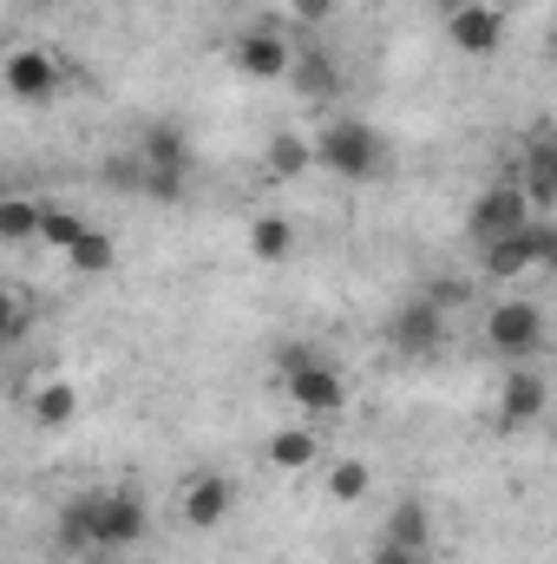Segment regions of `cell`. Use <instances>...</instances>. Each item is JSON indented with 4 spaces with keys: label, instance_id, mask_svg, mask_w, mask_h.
<instances>
[{
    "label": "cell",
    "instance_id": "24",
    "mask_svg": "<svg viewBox=\"0 0 557 564\" xmlns=\"http://www.w3.org/2000/svg\"><path fill=\"white\" fill-rule=\"evenodd\" d=\"M40 237H46L53 250H73V243L86 237V224H79L73 210H40Z\"/></svg>",
    "mask_w": 557,
    "mask_h": 564
},
{
    "label": "cell",
    "instance_id": "8",
    "mask_svg": "<svg viewBox=\"0 0 557 564\" xmlns=\"http://www.w3.org/2000/svg\"><path fill=\"white\" fill-rule=\"evenodd\" d=\"M288 401L295 408H308V414H335V408H348V388H341V375L335 368H321L315 355H288Z\"/></svg>",
    "mask_w": 557,
    "mask_h": 564
},
{
    "label": "cell",
    "instance_id": "1",
    "mask_svg": "<svg viewBox=\"0 0 557 564\" xmlns=\"http://www.w3.org/2000/svg\"><path fill=\"white\" fill-rule=\"evenodd\" d=\"M315 164H328L335 177H374L381 171V132L368 126V119H335V126H321V139H315Z\"/></svg>",
    "mask_w": 557,
    "mask_h": 564
},
{
    "label": "cell",
    "instance_id": "30",
    "mask_svg": "<svg viewBox=\"0 0 557 564\" xmlns=\"http://www.w3.org/2000/svg\"><path fill=\"white\" fill-rule=\"evenodd\" d=\"M0 197H7V191H0Z\"/></svg>",
    "mask_w": 557,
    "mask_h": 564
},
{
    "label": "cell",
    "instance_id": "15",
    "mask_svg": "<svg viewBox=\"0 0 557 564\" xmlns=\"http://www.w3.org/2000/svg\"><path fill=\"white\" fill-rule=\"evenodd\" d=\"M308 171H315V144H308V139H295V132L270 139V177L295 184V177H308Z\"/></svg>",
    "mask_w": 557,
    "mask_h": 564
},
{
    "label": "cell",
    "instance_id": "29",
    "mask_svg": "<svg viewBox=\"0 0 557 564\" xmlns=\"http://www.w3.org/2000/svg\"><path fill=\"white\" fill-rule=\"evenodd\" d=\"M492 7H499V0H492Z\"/></svg>",
    "mask_w": 557,
    "mask_h": 564
},
{
    "label": "cell",
    "instance_id": "7",
    "mask_svg": "<svg viewBox=\"0 0 557 564\" xmlns=\"http://www.w3.org/2000/svg\"><path fill=\"white\" fill-rule=\"evenodd\" d=\"M532 224V204H525V191L505 177V184H492L479 204H472V237L479 243H499V237H518Z\"/></svg>",
    "mask_w": 557,
    "mask_h": 564
},
{
    "label": "cell",
    "instance_id": "20",
    "mask_svg": "<svg viewBox=\"0 0 557 564\" xmlns=\"http://www.w3.org/2000/svg\"><path fill=\"white\" fill-rule=\"evenodd\" d=\"M315 459V433H302V426H282L276 440H270V466H282V473H302Z\"/></svg>",
    "mask_w": 557,
    "mask_h": 564
},
{
    "label": "cell",
    "instance_id": "13",
    "mask_svg": "<svg viewBox=\"0 0 557 564\" xmlns=\"http://www.w3.org/2000/svg\"><path fill=\"white\" fill-rule=\"evenodd\" d=\"M139 164L144 171H171V177H184V171H190V139H184L171 119H157V126H144V139H139Z\"/></svg>",
    "mask_w": 557,
    "mask_h": 564
},
{
    "label": "cell",
    "instance_id": "21",
    "mask_svg": "<svg viewBox=\"0 0 557 564\" xmlns=\"http://www.w3.org/2000/svg\"><path fill=\"white\" fill-rule=\"evenodd\" d=\"M288 73H295V86H302L308 99H328V93H335V66H328L321 53H302V59H288Z\"/></svg>",
    "mask_w": 557,
    "mask_h": 564
},
{
    "label": "cell",
    "instance_id": "10",
    "mask_svg": "<svg viewBox=\"0 0 557 564\" xmlns=\"http://www.w3.org/2000/svg\"><path fill=\"white\" fill-rule=\"evenodd\" d=\"M230 506H237V486H230L223 473H197V479L184 486V525H190V532L223 525V519H230Z\"/></svg>",
    "mask_w": 557,
    "mask_h": 564
},
{
    "label": "cell",
    "instance_id": "28",
    "mask_svg": "<svg viewBox=\"0 0 557 564\" xmlns=\"http://www.w3.org/2000/svg\"><path fill=\"white\" fill-rule=\"evenodd\" d=\"M288 13H295V20H328L335 0H288Z\"/></svg>",
    "mask_w": 557,
    "mask_h": 564
},
{
    "label": "cell",
    "instance_id": "5",
    "mask_svg": "<svg viewBox=\"0 0 557 564\" xmlns=\"http://www.w3.org/2000/svg\"><path fill=\"white\" fill-rule=\"evenodd\" d=\"M0 86H7L13 99L40 106V99H53V93H59V59H53L46 46H13V53L0 59Z\"/></svg>",
    "mask_w": 557,
    "mask_h": 564
},
{
    "label": "cell",
    "instance_id": "18",
    "mask_svg": "<svg viewBox=\"0 0 557 564\" xmlns=\"http://www.w3.org/2000/svg\"><path fill=\"white\" fill-rule=\"evenodd\" d=\"M250 250H256L263 263H282V257L295 250V224H288V217H256V224H250Z\"/></svg>",
    "mask_w": 557,
    "mask_h": 564
},
{
    "label": "cell",
    "instance_id": "23",
    "mask_svg": "<svg viewBox=\"0 0 557 564\" xmlns=\"http://www.w3.org/2000/svg\"><path fill=\"white\" fill-rule=\"evenodd\" d=\"M368 486H374V473H368V459H341V466L328 473V492H335L341 506H354V499H368Z\"/></svg>",
    "mask_w": 557,
    "mask_h": 564
},
{
    "label": "cell",
    "instance_id": "9",
    "mask_svg": "<svg viewBox=\"0 0 557 564\" xmlns=\"http://www.w3.org/2000/svg\"><path fill=\"white\" fill-rule=\"evenodd\" d=\"M439 335H446V308H433L426 295H414L407 308H394V322H387V341H394L401 355H433Z\"/></svg>",
    "mask_w": 557,
    "mask_h": 564
},
{
    "label": "cell",
    "instance_id": "22",
    "mask_svg": "<svg viewBox=\"0 0 557 564\" xmlns=\"http://www.w3.org/2000/svg\"><path fill=\"white\" fill-rule=\"evenodd\" d=\"M66 257H73V270H79V276H106V270H112V237L86 230V237L66 250Z\"/></svg>",
    "mask_w": 557,
    "mask_h": 564
},
{
    "label": "cell",
    "instance_id": "4",
    "mask_svg": "<svg viewBox=\"0 0 557 564\" xmlns=\"http://www.w3.org/2000/svg\"><path fill=\"white\" fill-rule=\"evenodd\" d=\"M485 341H492V355H505V361L538 355V348H545V308H538V302H499V308L485 315Z\"/></svg>",
    "mask_w": 557,
    "mask_h": 564
},
{
    "label": "cell",
    "instance_id": "6",
    "mask_svg": "<svg viewBox=\"0 0 557 564\" xmlns=\"http://www.w3.org/2000/svg\"><path fill=\"white\" fill-rule=\"evenodd\" d=\"M446 33H452L459 53L485 59V53H499V40H505V7H492V0H459V7L446 13Z\"/></svg>",
    "mask_w": 557,
    "mask_h": 564
},
{
    "label": "cell",
    "instance_id": "19",
    "mask_svg": "<svg viewBox=\"0 0 557 564\" xmlns=\"http://www.w3.org/2000/svg\"><path fill=\"white\" fill-rule=\"evenodd\" d=\"M40 237V204L33 197H0V243H26Z\"/></svg>",
    "mask_w": 557,
    "mask_h": 564
},
{
    "label": "cell",
    "instance_id": "12",
    "mask_svg": "<svg viewBox=\"0 0 557 564\" xmlns=\"http://www.w3.org/2000/svg\"><path fill=\"white\" fill-rule=\"evenodd\" d=\"M545 401H551V388H545V375H538V368H518V375L505 381V401H499V426L512 433V426H532V421H545Z\"/></svg>",
    "mask_w": 557,
    "mask_h": 564
},
{
    "label": "cell",
    "instance_id": "17",
    "mask_svg": "<svg viewBox=\"0 0 557 564\" xmlns=\"http://www.w3.org/2000/svg\"><path fill=\"white\" fill-rule=\"evenodd\" d=\"M387 545H407V552H426V545H433V525H426V506H419V499H401V506H394Z\"/></svg>",
    "mask_w": 557,
    "mask_h": 564
},
{
    "label": "cell",
    "instance_id": "26",
    "mask_svg": "<svg viewBox=\"0 0 557 564\" xmlns=\"http://www.w3.org/2000/svg\"><path fill=\"white\" fill-rule=\"evenodd\" d=\"M20 328H26V308L0 289V348H7V341H20Z\"/></svg>",
    "mask_w": 557,
    "mask_h": 564
},
{
    "label": "cell",
    "instance_id": "16",
    "mask_svg": "<svg viewBox=\"0 0 557 564\" xmlns=\"http://www.w3.org/2000/svg\"><path fill=\"white\" fill-rule=\"evenodd\" d=\"M59 552H66V558L92 552V492L66 499V512H59Z\"/></svg>",
    "mask_w": 557,
    "mask_h": 564
},
{
    "label": "cell",
    "instance_id": "25",
    "mask_svg": "<svg viewBox=\"0 0 557 564\" xmlns=\"http://www.w3.org/2000/svg\"><path fill=\"white\" fill-rule=\"evenodd\" d=\"M106 184H112V191H139L144 164H139V158H112V164H106Z\"/></svg>",
    "mask_w": 557,
    "mask_h": 564
},
{
    "label": "cell",
    "instance_id": "3",
    "mask_svg": "<svg viewBox=\"0 0 557 564\" xmlns=\"http://www.w3.org/2000/svg\"><path fill=\"white\" fill-rule=\"evenodd\" d=\"M538 263H557V237L545 217H532L518 237L485 243V276L492 282H512V276H525V270H538Z\"/></svg>",
    "mask_w": 557,
    "mask_h": 564
},
{
    "label": "cell",
    "instance_id": "27",
    "mask_svg": "<svg viewBox=\"0 0 557 564\" xmlns=\"http://www.w3.org/2000/svg\"><path fill=\"white\" fill-rule=\"evenodd\" d=\"M374 564H426V552H407V545H374Z\"/></svg>",
    "mask_w": 557,
    "mask_h": 564
},
{
    "label": "cell",
    "instance_id": "14",
    "mask_svg": "<svg viewBox=\"0 0 557 564\" xmlns=\"http://www.w3.org/2000/svg\"><path fill=\"white\" fill-rule=\"evenodd\" d=\"M79 421V388L73 381H46V388H33V426H46V433H59V426Z\"/></svg>",
    "mask_w": 557,
    "mask_h": 564
},
{
    "label": "cell",
    "instance_id": "2",
    "mask_svg": "<svg viewBox=\"0 0 557 564\" xmlns=\"http://www.w3.org/2000/svg\"><path fill=\"white\" fill-rule=\"evenodd\" d=\"M151 532L139 492H92V552H132Z\"/></svg>",
    "mask_w": 557,
    "mask_h": 564
},
{
    "label": "cell",
    "instance_id": "11",
    "mask_svg": "<svg viewBox=\"0 0 557 564\" xmlns=\"http://www.w3.org/2000/svg\"><path fill=\"white\" fill-rule=\"evenodd\" d=\"M230 59H237V73H243V79H282L295 53H288V40H282V33L256 26V33H243V40H237V53H230Z\"/></svg>",
    "mask_w": 557,
    "mask_h": 564
}]
</instances>
